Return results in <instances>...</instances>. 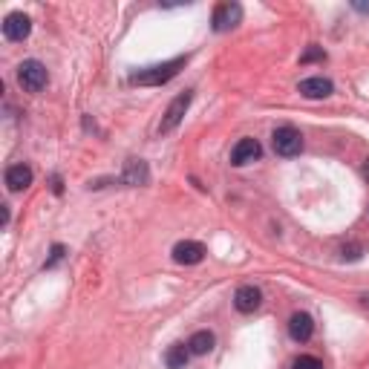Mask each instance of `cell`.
I'll return each instance as SVG.
<instances>
[{"label":"cell","instance_id":"cell-17","mask_svg":"<svg viewBox=\"0 0 369 369\" xmlns=\"http://www.w3.org/2000/svg\"><path fill=\"white\" fill-rule=\"evenodd\" d=\"M326 58V52L323 49H318V47H311L306 55H300V64H309V61H323Z\"/></svg>","mask_w":369,"mask_h":369},{"label":"cell","instance_id":"cell-21","mask_svg":"<svg viewBox=\"0 0 369 369\" xmlns=\"http://www.w3.org/2000/svg\"><path fill=\"white\" fill-rule=\"evenodd\" d=\"M364 176H366V179H369V162H366V165H364Z\"/></svg>","mask_w":369,"mask_h":369},{"label":"cell","instance_id":"cell-13","mask_svg":"<svg viewBox=\"0 0 369 369\" xmlns=\"http://www.w3.org/2000/svg\"><path fill=\"white\" fill-rule=\"evenodd\" d=\"M32 185V168L29 165H12L6 168V188L12 190V194H18V190H26Z\"/></svg>","mask_w":369,"mask_h":369},{"label":"cell","instance_id":"cell-6","mask_svg":"<svg viewBox=\"0 0 369 369\" xmlns=\"http://www.w3.org/2000/svg\"><path fill=\"white\" fill-rule=\"evenodd\" d=\"M242 21V6L240 3H220L214 9V29L216 32H228Z\"/></svg>","mask_w":369,"mask_h":369},{"label":"cell","instance_id":"cell-3","mask_svg":"<svg viewBox=\"0 0 369 369\" xmlns=\"http://www.w3.org/2000/svg\"><path fill=\"white\" fill-rule=\"evenodd\" d=\"M275 153L277 156H283V159H292V156H297L300 150H303V136H300V130H294V127H277L275 130Z\"/></svg>","mask_w":369,"mask_h":369},{"label":"cell","instance_id":"cell-7","mask_svg":"<svg viewBox=\"0 0 369 369\" xmlns=\"http://www.w3.org/2000/svg\"><path fill=\"white\" fill-rule=\"evenodd\" d=\"M32 32V21L23 15V12H12V15H6L3 21V35L9 40H26Z\"/></svg>","mask_w":369,"mask_h":369},{"label":"cell","instance_id":"cell-4","mask_svg":"<svg viewBox=\"0 0 369 369\" xmlns=\"http://www.w3.org/2000/svg\"><path fill=\"white\" fill-rule=\"evenodd\" d=\"M190 101H194V92H190V90H185L182 95H176V99L170 101V107L165 110V116H162V125H159V133H162V136L179 127V121L185 118Z\"/></svg>","mask_w":369,"mask_h":369},{"label":"cell","instance_id":"cell-5","mask_svg":"<svg viewBox=\"0 0 369 369\" xmlns=\"http://www.w3.org/2000/svg\"><path fill=\"white\" fill-rule=\"evenodd\" d=\"M173 259L179 266H196L205 259V245L196 240H182L173 245Z\"/></svg>","mask_w":369,"mask_h":369},{"label":"cell","instance_id":"cell-2","mask_svg":"<svg viewBox=\"0 0 369 369\" xmlns=\"http://www.w3.org/2000/svg\"><path fill=\"white\" fill-rule=\"evenodd\" d=\"M18 81H21V87L26 90V92H40L47 87V81H49V75H47V66L40 64V61H23L21 66H18Z\"/></svg>","mask_w":369,"mask_h":369},{"label":"cell","instance_id":"cell-10","mask_svg":"<svg viewBox=\"0 0 369 369\" xmlns=\"http://www.w3.org/2000/svg\"><path fill=\"white\" fill-rule=\"evenodd\" d=\"M289 335H292V340H297V344H306V340L314 335V320H311V314L294 311L292 320H289Z\"/></svg>","mask_w":369,"mask_h":369},{"label":"cell","instance_id":"cell-22","mask_svg":"<svg viewBox=\"0 0 369 369\" xmlns=\"http://www.w3.org/2000/svg\"><path fill=\"white\" fill-rule=\"evenodd\" d=\"M364 306H366V309H369V297H364Z\"/></svg>","mask_w":369,"mask_h":369},{"label":"cell","instance_id":"cell-20","mask_svg":"<svg viewBox=\"0 0 369 369\" xmlns=\"http://www.w3.org/2000/svg\"><path fill=\"white\" fill-rule=\"evenodd\" d=\"M352 9H355V12H364V15H366V12H369V3H361V0H355Z\"/></svg>","mask_w":369,"mask_h":369},{"label":"cell","instance_id":"cell-16","mask_svg":"<svg viewBox=\"0 0 369 369\" xmlns=\"http://www.w3.org/2000/svg\"><path fill=\"white\" fill-rule=\"evenodd\" d=\"M292 369H323V364H320V358H314V355H300L292 364Z\"/></svg>","mask_w":369,"mask_h":369},{"label":"cell","instance_id":"cell-11","mask_svg":"<svg viewBox=\"0 0 369 369\" xmlns=\"http://www.w3.org/2000/svg\"><path fill=\"white\" fill-rule=\"evenodd\" d=\"M259 303H263V294H259L257 285H240L237 294H234V306H237V311H242V314L257 311Z\"/></svg>","mask_w":369,"mask_h":369},{"label":"cell","instance_id":"cell-9","mask_svg":"<svg viewBox=\"0 0 369 369\" xmlns=\"http://www.w3.org/2000/svg\"><path fill=\"white\" fill-rule=\"evenodd\" d=\"M259 153H263V147H259L257 139H240L234 144V150H231V165L242 168V165H249V162L259 159Z\"/></svg>","mask_w":369,"mask_h":369},{"label":"cell","instance_id":"cell-15","mask_svg":"<svg viewBox=\"0 0 369 369\" xmlns=\"http://www.w3.org/2000/svg\"><path fill=\"white\" fill-rule=\"evenodd\" d=\"M188 358H190L188 344H173V346L168 349V355H165V364H168L170 369H185V366H188Z\"/></svg>","mask_w":369,"mask_h":369},{"label":"cell","instance_id":"cell-14","mask_svg":"<svg viewBox=\"0 0 369 369\" xmlns=\"http://www.w3.org/2000/svg\"><path fill=\"white\" fill-rule=\"evenodd\" d=\"M214 344H216L214 332L202 329V332H194V335H190V340H188V349H190V355H208V352L214 349Z\"/></svg>","mask_w":369,"mask_h":369},{"label":"cell","instance_id":"cell-18","mask_svg":"<svg viewBox=\"0 0 369 369\" xmlns=\"http://www.w3.org/2000/svg\"><path fill=\"white\" fill-rule=\"evenodd\" d=\"M64 259V245H52V257L47 259V268H52L55 263H61Z\"/></svg>","mask_w":369,"mask_h":369},{"label":"cell","instance_id":"cell-8","mask_svg":"<svg viewBox=\"0 0 369 369\" xmlns=\"http://www.w3.org/2000/svg\"><path fill=\"white\" fill-rule=\"evenodd\" d=\"M121 182L130 185V188L147 185V182H150V168H147V162H142V159H127V162H125V170H121Z\"/></svg>","mask_w":369,"mask_h":369},{"label":"cell","instance_id":"cell-12","mask_svg":"<svg viewBox=\"0 0 369 369\" xmlns=\"http://www.w3.org/2000/svg\"><path fill=\"white\" fill-rule=\"evenodd\" d=\"M300 95H306V99H326V95H332V81L323 78V75H314V78H303L300 81Z\"/></svg>","mask_w":369,"mask_h":369},{"label":"cell","instance_id":"cell-19","mask_svg":"<svg viewBox=\"0 0 369 369\" xmlns=\"http://www.w3.org/2000/svg\"><path fill=\"white\" fill-rule=\"evenodd\" d=\"M340 257H344V259H358V257H361V245H349V249H340Z\"/></svg>","mask_w":369,"mask_h":369},{"label":"cell","instance_id":"cell-1","mask_svg":"<svg viewBox=\"0 0 369 369\" xmlns=\"http://www.w3.org/2000/svg\"><path fill=\"white\" fill-rule=\"evenodd\" d=\"M188 58H173V61H165V64H153V66H144V70L133 73L130 81L133 84H142V87H162L176 75L185 66Z\"/></svg>","mask_w":369,"mask_h":369}]
</instances>
